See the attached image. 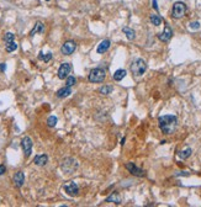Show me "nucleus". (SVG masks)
Masks as SVG:
<instances>
[{"instance_id":"31","label":"nucleus","mask_w":201,"mask_h":207,"mask_svg":"<svg viewBox=\"0 0 201 207\" xmlns=\"http://www.w3.org/2000/svg\"><path fill=\"white\" fill-rule=\"evenodd\" d=\"M152 3H153V8H154V9H156V10L158 11V5H157V0H153Z\"/></svg>"},{"instance_id":"16","label":"nucleus","mask_w":201,"mask_h":207,"mask_svg":"<svg viewBox=\"0 0 201 207\" xmlns=\"http://www.w3.org/2000/svg\"><path fill=\"white\" fill-rule=\"evenodd\" d=\"M43 31H44V26H43V23L42 22H36V25L34 26V28L31 30V32H30V36H35L36 33H43Z\"/></svg>"},{"instance_id":"27","label":"nucleus","mask_w":201,"mask_h":207,"mask_svg":"<svg viewBox=\"0 0 201 207\" xmlns=\"http://www.w3.org/2000/svg\"><path fill=\"white\" fill-rule=\"evenodd\" d=\"M75 83H77V79H75L74 77H69V75L67 77V82H65L67 86H70V88H72Z\"/></svg>"},{"instance_id":"22","label":"nucleus","mask_w":201,"mask_h":207,"mask_svg":"<svg viewBox=\"0 0 201 207\" xmlns=\"http://www.w3.org/2000/svg\"><path fill=\"white\" fill-rule=\"evenodd\" d=\"M16 49H18V43H15V41L10 42V43H6V52L11 53V52H14Z\"/></svg>"},{"instance_id":"6","label":"nucleus","mask_w":201,"mask_h":207,"mask_svg":"<svg viewBox=\"0 0 201 207\" xmlns=\"http://www.w3.org/2000/svg\"><path fill=\"white\" fill-rule=\"evenodd\" d=\"M75 48H77V43L74 41H67L63 43V46H62V48H60V52H62V54H64V56H70L74 51H75Z\"/></svg>"},{"instance_id":"10","label":"nucleus","mask_w":201,"mask_h":207,"mask_svg":"<svg viewBox=\"0 0 201 207\" xmlns=\"http://www.w3.org/2000/svg\"><path fill=\"white\" fill-rule=\"evenodd\" d=\"M72 70V65L69 63H62L58 69V78L59 79H65Z\"/></svg>"},{"instance_id":"19","label":"nucleus","mask_w":201,"mask_h":207,"mask_svg":"<svg viewBox=\"0 0 201 207\" xmlns=\"http://www.w3.org/2000/svg\"><path fill=\"white\" fill-rule=\"evenodd\" d=\"M106 202H112V204H117V205H120L121 204V197L119 194H112L111 196H109L106 200H105Z\"/></svg>"},{"instance_id":"12","label":"nucleus","mask_w":201,"mask_h":207,"mask_svg":"<svg viewBox=\"0 0 201 207\" xmlns=\"http://www.w3.org/2000/svg\"><path fill=\"white\" fill-rule=\"evenodd\" d=\"M14 183H15V185L18 187H21L23 185V183H25V174L22 171H18L14 175Z\"/></svg>"},{"instance_id":"30","label":"nucleus","mask_w":201,"mask_h":207,"mask_svg":"<svg viewBox=\"0 0 201 207\" xmlns=\"http://www.w3.org/2000/svg\"><path fill=\"white\" fill-rule=\"evenodd\" d=\"M5 171H6V168H5V165H0V175H4V174H5Z\"/></svg>"},{"instance_id":"13","label":"nucleus","mask_w":201,"mask_h":207,"mask_svg":"<svg viewBox=\"0 0 201 207\" xmlns=\"http://www.w3.org/2000/svg\"><path fill=\"white\" fill-rule=\"evenodd\" d=\"M72 94V89H70V86H64V88H62L59 89L57 93H56V95H57V98H59V99H63V98H67V96H69Z\"/></svg>"},{"instance_id":"24","label":"nucleus","mask_w":201,"mask_h":207,"mask_svg":"<svg viewBox=\"0 0 201 207\" xmlns=\"http://www.w3.org/2000/svg\"><path fill=\"white\" fill-rule=\"evenodd\" d=\"M190 155H191V149L190 148H186L185 150H183V152L179 153V158L180 159H188Z\"/></svg>"},{"instance_id":"20","label":"nucleus","mask_w":201,"mask_h":207,"mask_svg":"<svg viewBox=\"0 0 201 207\" xmlns=\"http://www.w3.org/2000/svg\"><path fill=\"white\" fill-rule=\"evenodd\" d=\"M149 20H151V22H152V25H154V26H159L162 23V18L159 16V15H151V18H149Z\"/></svg>"},{"instance_id":"15","label":"nucleus","mask_w":201,"mask_h":207,"mask_svg":"<svg viewBox=\"0 0 201 207\" xmlns=\"http://www.w3.org/2000/svg\"><path fill=\"white\" fill-rule=\"evenodd\" d=\"M110 44H111V42L110 40H104V41L100 42V44L98 46V49H96V52L101 54V53H105L109 48H110Z\"/></svg>"},{"instance_id":"23","label":"nucleus","mask_w":201,"mask_h":207,"mask_svg":"<svg viewBox=\"0 0 201 207\" xmlns=\"http://www.w3.org/2000/svg\"><path fill=\"white\" fill-rule=\"evenodd\" d=\"M112 89L114 88L111 85H105V86L100 88V94H102V95H109V94H111Z\"/></svg>"},{"instance_id":"28","label":"nucleus","mask_w":201,"mask_h":207,"mask_svg":"<svg viewBox=\"0 0 201 207\" xmlns=\"http://www.w3.org/2000/svg\"><path fill=\"white\" fill-rule=\"evenodd\" d=\"M190 28H191V30H199V28H200V23H199L198 21L190 22Z\"/></svg>"},{"instance_id":"26","label":"nucleus","mask_w":201,"mask_h":207,"mask_svg":"<svg viewBox=\"0 0 201 207\" xmlns=\"http://www.w3.org/2000/svg\"><path fill=\"white\" fill-rule=\"evenodd\" d=\"M14 38H15V35H14L13 32H6V33H5V36H4V41L6 42V43L13 42L14 41Z\"/></svg>"},{"instance_id":"7","label":"nucleus","mask_w":201,"mask_h":207,"mask_svg":"<svg viewBox=\"0 0 201 207\" xmlns=\"http://www.w3.org/2000/svg\"><path fill=\"white\" fill-rule=\"evenodd\" d=\"M125 168L132 174V175H135V176H138V178H142V176H144V171L142 170L141 168H138V166L136 165L135 163H132V162H128V163H126V165Z\"/></svg>"},{"instance_id":"5","label":"nucleus","mask_w":201,"mask_h":207,"mask_svg":"<svg viewBox=\"0 0 201 207\" xmlns=\"http://www.w3.org/2000/svg\"><path fill=\"white\" fill-rule=\"evenodd\" d=\"M186 13V5L183 1H177L173 5V10H172V16L174 19H181Z\"/></svg>"},{"instance_id":"4","label":"nucleus","mask_w":201,"mask_h":207,"mask_svg":"<svg viewBox=\"0 0 201 207\" xmlns=\"http://www.w3.org/2000/svg\"><path fill=\"white\" fill-rule=\"evenodd\" d=\"M106 78V72L102 68H95L89 73V82L90 83H102Z\"/></svg>"},{"instance_id":"21","label":"nucleus","mask_w":201,"mask_h":207,"mask_svg":"<svg viewBox=\"0 0 201 207\" xmlns=\"http://www.w3.org/2000/svg\"><path fill=\"white\" fill-rule=\"evenodd\" d=\"M39 59L41 61H43V62H49L51 59H52V53L51 52H48V53H46V54H43L42 52H40V56H39Z\"/></svg>"},{"instance_id":"3","label":"nucleus","mask_w":201,"mask_h":207,"mask_svg":"<svg viewBox=\"0 0 201 207\" xmlns=\"http://www.w3.org/2000/svg\"><path fill=\"white\" fill-rule=\"evenodd\" d=\"M146 70H147V63H146V61L141 59V58L133 61L132 64H131V72H132V74L136 75V77L143 75Z\"/></svg>"},{"instance_id":"25","label":"nucleus","mask_w":201,"mask_h":207,"mask_svg":"<svg viewBox=\"0 0 201 207\" xmlns=\"http://www.w3.org/2000/svg\"><path fill=\"white\" fill-rule=\"evenodd\" d=\"M58 122V119L56 117V116H49L48 117V120H47V124L49 126V127H54L56 124Z\"/></svg>"},{"instance_id":"17","label":"nucleus","mask_w":201,"mask_h":207,"mask_svg":"<svg viewBox=\"0 0 201 207\" xmlns=\"http://www.w3.org/2000/svg\"><path fill=\"white\" fill-rule=\"evenodd\" d=\"M122 32L126 35V37H127L128 41H133L135 37H136L135 31H133L132 28H130V27H123V28H122Z\"/></svg>"},{"instance_id":"11","label":"nucleus","mask_w":201,"mask_h":207,"mask_svg":"<svg viewBox=\"0 0 201 207\" xmlns=\"http://www.w3.org/2000/svg\"><path fill=\"white\" fill-rule=\"evenodd\" d=\"M172 36H173V30L170 28V26H169V25H165V27H164L163 32L159 33L158 38H159L162 42H168L170 38H172Z\"/></svg>"},{"instance_id":"2","label":"nucleus","mask_w":201,"mask_h":207,"mask_svg":"<svg viewBox=\"0 0 201 207\" xmlns=\"http://www.w3.org/2000/svg\"><path fill=\"white\" fill-rule=\"evenodd\" d=\"M78 166L79 164L74 158H65L60 164V169L64 174H73L78 169Z\"/></svg>"},{"instance_id":"18","label":"nucleus","mask_w":201,"mask_h":207,"mask_svg":"<svg viewBox=\"0 0 201 207\" xmlns=\"http://www.w3.org/2000/svg\"><path fill=\"white\" fill-rule=\"evenodd\" d=\"M126 74H127V73H126V70H125V69H119V70H116V72H115V74L112 75V78H114V80H115V82H121V80L126 77Z\"/></svg>"},{"instance_id":"1","label":"nucleus","mask_w":201,"mask_h":207,"mask_svg":"<svg viewBox=\"0 0 201 207\" xmlns=\"http://www.w3.org/2000/svg\"><path fill=\"white\" fill-rule=\"evenodd\" d=\"M159 128L163 133L165 134H172L175 132L178 127V119L174 115H164L158 119Z\"/></svg>"},{"instance_id":"14","label":"nucleus","mask_w":201,"mask_h":207,"mask_svg":"<svg viewBox=\"0 0 201 207\" xmlns=\"http://www.w3.org/2000/svg\"><path fill=\"white\" fill-rule=\"evenodd\" d=\"M47 162H48V157L46 155V154H40V155H36L35 157V159H34V163L36 164V165L39 166H43L47 164Z\"/></svg>"},{"instance_id":"29","label":"nucleus","mask_w":201,"mask_h":207,"mask_svg":"<svg viewBox=\"0 0 201 207\" xmlns=\"http://www.w3.org/2000/svg\"><path fill=\"white\" fill-rule=\"evenodd\" d=\"M6 70V64L5 63H0V72H5Z\"/></svg>"},{"instance_id":"9","label":"nucleus","mask_w":201,"mask_h":207,"mask_svg":"<svg viewBox=\"0 0 201 207\" xmlns=\"http://www.w3.org/2000/svg\"><path fill=\"white\" fill-rule=\"evenodd\" d=\"M63 189L67 192V195H69V196H77L78 192H79V187H78V185L74 181H70V183L65 184L63 186Z\"/></svg>"},{"instance_id":"8","label":"nucleus","mask_w":201,"mask_h":207,"mask_svg":"<svg viewBox=\"0 0 201 207\" xmlns=\"http://www.w3.org/2000/svg\"><path fill=\"white\" fill-rule=\"evenodd\" d=\"M21 147L25 153V157H30L32 153V141L30 137H23L21 141Z\"/></svg>"},{"instance_id":"32","label":"nucleus","mask_w":201,"mask_h":207,"mask_svg":"<svg viewBox=\"0 0 201 207\" xmlns=\"http://www.w3.org/2000/svg\"><path fill=\"white\" fill-rule=\"evenodd\" d=\"M125 142H126V138H122V141H121V144H125Z\"/></svg>"}]
</instances>
